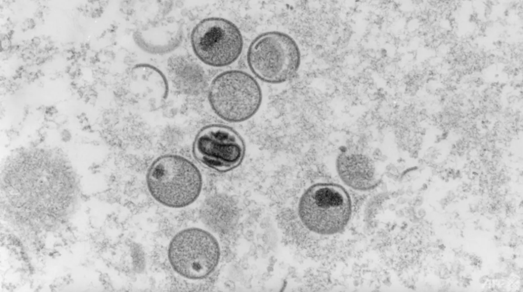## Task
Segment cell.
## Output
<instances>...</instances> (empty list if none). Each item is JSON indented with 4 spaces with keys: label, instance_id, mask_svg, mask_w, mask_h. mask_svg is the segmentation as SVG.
I'll return each instance as SVG.
<instances>
[{
    "label": "cell",
    "instance_id": "1",
    "mask_svg": "<svg viewBox=\"0 0 523 292\" xmlns=\"http://www.w3.org/2000/svg\"><path fill=\"white\" fill-rule=\"evenodd\" d=\"M146 178L152 197L173 208L194 203L203 188L198 166L187 157L176 153H166L155 159L148 167Z\"/></svg>",
    "mask_w": 523,
    "mask_h": 292
},
{
    "label": "cell",
    "instance_id": "2",
    "mask_svg": "<svg viewBox=\"0 0 523 292\" xmlns=\"http://www.w3.org/2000/svg\"><path fill=\"white\" fill-rule=\"evenodd\" d=\"M350 196L339 185L317 183L301 196L298 213L301 222L310 231L332 235L342 231L351 217Z\"/></svg>",
    "mask_w": 523,
    "mask_h": 292
},
{
    "label": "cell",
    "instance_id": "3",
    "mask_svg": "<svg viewBox=\"0 0 523 292\" xmlns=\"http://www.w3.org/2000/svg\"><path fill=\"white\" fill-rule=\"evenodd\" d=\"M208 100L211 109L220 119L239 123L256 113L262 103V92L251 75L241 70H229L212 80Z\"/></svg>",
    "mask_w": 523,
    "mask_h": 292
},
{
    "label": "cell",
    "instance_id": "4",
    "mask_svg": "<svg viewBox=\"0 0 523 292\" xmlns=\"http://www.w3.org/2000/svg\"><path fill=\"white\" fill-rule=\"evenodd\" d=\"M299 47L290 36L271 31L256 37L249 46L247 61L251 71L260 80L281 83L293 78L300 64Z\"/></svg>",
    "mask_w": 523,
    "mask_h": 292
},
{
    "label": "cell",
    "instance_id": "5",
    "mask_svg": "<svg viewBox=\"0 0 523 292\" xmlns=\"http://www.w3.org/2000/svg\"><path fill=\"white\" fill-rule=\"evenodd\" d=\"M168 258L173 269L181 276L201 279L217 266L220 248L217 239L208 231L188 228L180 231L171 240Z\"/></svg>",
    "mask_w": 523,
    "mask_h": 292
},
{
    "label": "cell",
    "instance_id": "6",
    "mask_svg": "<svg viewBox=\"0 0 523 292\" xmlns=\"http://www.w3.org/2000/svg\"><path fill=\"white\" fill-rule=\"evenodd\" d=\"M191 43L195 54L204 63L222 67L232 64L239 57L243 39L232 22L211 17L201 20L194 27Z\"/></svg>",
    "mask_w": 523,
    "mask_h": 292
},
{
    "label": "cell",
    "instance_id": "7",
    "mask_svg": "<svg viewBox=\"0 0 523 292\" xmlns=\"http://www.w3.org/2000/svg\"><path fill=\"white\" fill-rule=\"evenodd\" d=\"M245 144L233 128L222 124L203 127L196 135L193 155L202 165L219 172L237 167L244 160Z\"/></svg>",
    "mask_w": 523,
    "mask_h": 292
},
{
    "label": "cell",
    "instance_id": "8",
    "mask_svg": "<svg viewBox=\"0 0 523 292\" xmlns=\"http://www.w3.org/2000/svg\"><path fill=\"white\" fill-rule=\"evenodd\" d=\"M337 169L341 180L352 189L367 191L374 188L379 179L371 161L357 153H344L339 156Z\"/></svg>",
    "mask_w": 523,
    "mask_h": 292
},
{
    "label": "cell",
    "instance_id": "9",
    "mask_svg": "<svg viewBox=\"0 0 523 292\" xmlns=\"http://www.w3.org/2000/svg\"><path fill=\"white\" fill-rule=\"evenodd\" d=\"M135 36L137 44L145 51L162 54L178 46L181 41L182 31L176 21L165 20L142 28Z\"/></svg>",
    "mask_w": 523,
    "mask_h": 292
},
{
    "label": "cell",
    "instance_id": "10",
    "mask_svg": "<svg viewBox=\"0 0 523 292\" xmlns=\"http://www.w3.org/2000/svg\"><path fill=\"white\" fill-rule=\"evenodd\" d=\"M168 70L173 84L180 93L195 95L203 88V72L193 60L182 56L172 57L169 61Z\"/></svg>",
    "mask_w": 523,
    "mask_h": 292
}]
</instances>
